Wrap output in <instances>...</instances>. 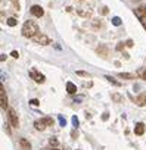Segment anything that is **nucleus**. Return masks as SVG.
Instances as JSON below:
<instances>
[{
  "label": "nucleus",
  "instance_id": "4",
  "mask_svg": "<svg viewBox=\"0 0 146 150\" xmlns=\"http://www.w3.org/2000/svg\"><path fill=\"white\" fill-rule=\"evenodd\" d=\"M33 40H34L37 44H40V46H47V44H50V43H52V40H50L46 34H41V33L36 34V35L33 37Z\"/></svg>",
  "mask_w": 146,
  "mask_h": 150
},
{
  "label": "nucleus",
  "instance_id": "20",
  "mask_svg": "<svg viewBox=\"0 0 146 150\" xmlns=\"http://www.w3.org/2000/svg\"><path fill=\"white\" fill-rule=\"evenodd\" d=\"M112 100L117 102V103H121V102H122V97H121L120 94H112Z\"/></svg>",
  "mask_w": 146,
  "mask_h": 150
},
{
  "label": "nucleus",
  "instance_id": "9",
  "mask_svg": "<svg viewBox=\"0 0 146 150\" xmlns=\"http://www.w3.org/2000/svg\"><path fill=\"white\" fill-rule=\"evenodd\" d=\"M66 93L71 94V96H74L77 93V87L75 84H72V83H66Z\"/></svg>",
  "mask_w": 146,
  "mask_h": 150
},
{
  "label": "nucleus",
  "instance_id": "31",
  "mask_svg": "<svg viewBox=\"0 0 146 150\" xmlns=\"http://www.w3.org/2000/svg\"><path fill=\"white\" fill-rule=\"evenodd\" d=\"M108 118H109V115H108V112H106V113H103V115H102V119H103V121H106V119H108Z\"/></svg>",
  "mask_w": 146,
  "mask_h": 150
},
{
  "label": "nucleus",
  "instance_id": "27",
  "mask_svg": "<svg viewBox=\"0 0 146 150\" xmlns=\"http://www.w3.org/2000/svg\"><path fill=\"white\" fill-rule=\"evenodd\" d=\"M59 122H61V125H62V127H65V125H66V121H65V118H63V116H59Z\"/></svg>",
  "mask_w": 146,
  "mask_h": 150
},
{
  "label": "nucleus",
  "instance_id": "2",
  "mask_svg": "<svg viewBox=\"0 0 146 150\" xmlns=\"http://www.w3.org/2000/svg\"><path fill=\"white\" fill-rule=\"evenodd\" d=\"M8 119H9V124L12 128H19V118H18L15 109L8 108Z\"/></svg>",
  "mask_w": 146,
  "mask_h": 150
},
{
  "label": "nucleus",
  "instance_id": "26",
  "mask_svg": "<svg viewBox=\"0 0 146 150\" xmlns=\"http://www.w3.org/2000/svg\"><path fill=\"white\" fill-rule=\"evenodd\" d=\"M11 56H12V57H14V59H18V57H19V53H18V52H16V50H14V52H12V53H11Z\"/></svg>",
  "mask_w": 146,
  "mask_h": 150
},
{
  "label": "nucleus",
  "instance_id": "7",
  "mask_svg": "<svg viewBox=\"0 0 146 150\" xmlns=\"http://www.w3.org/2000/svg\"><path fill=\"white\" fill-rule=\"evenodd\" d=\"M145 129H146L145 128V124L143 122H137L136 127H134V134L136 135H143L145 134Z\"/></svg>",
  "mask_w": 146,
  "mask_h": 150
},
{
  "label": "nucleus",
  "instance_id": "15",
  "mask_svg": "<svg viewBox=\"0 0 146 150\" xmlns=\"http://www.w3.org/2000/svg\"><path fill=\"white\" fill-rule=\"evenodd\" d=\"M78 15H80V16L87 18V16H90V15H92V12H90V11H84V9H78Z\"/></svg>",
  "mask_w": 146,
  "mask_h": 150
},
{
  "label": "nucleus",
  "instance_id": "34",
  "mask_svg": "<svg viewBox=\"0 0 146 150\" xmlns=\"http://www.w3.org/2000/svg\"><path fill=\"white\" fill-rule=\"evenodd\" d=\"M83 100V97H75V103H78V102H81Z\"/></svg>",
  "mask_w": 146,
  "mask_h": 150
},
{
  "label": "nucleus",
  "instance_id": "17",
  "mask_svg": "<svg viewBox=\"0 0 146 150\" xmlns=\"http://www.w3.org/2000/svg\"><path fill=\"white\" fill-rule=\"evenodd\" d=\"M98 53H100V54H103V57H106V54H108V49H105L103 46H100V47L98 49Z\"/></svg>",
  "mask_w": 146,
  "mask_h": 150
},
{
  "label": "nucleus",
  "instance_id": "12",
  "mask_svg": "<svg viewBox=\"0 0 146 150\" xmlns=\"http://www.w3.org/2000/svg\"><path fill=\"white\" fill-rule=\"evenodd\" d=\"M136 103H137V106H145L146 105V94L143 93V94L137 96L136 97Z\"/></svg>",
  "mask_w": 146,
  "mask_h": 150
},
{
  "label": "nucleus",
  "instance_id": "5",
  "mask_svg": "<svg viewBox=\"0 0 146 150\" xmlns=\"http://www.w3.org/2000/svg\"><path fill=\"white\" fill-rule=\"evenodd\" d=\"M30 77H31L34 81L40 83V84H43V83H44V80H46V77H44L43 74H40L38 71H31V72H30Z\"/></svg>",
  "mask_w": 146,
  "mask_h": 150
},
{
  "label": "nucleus",
  "instance_id": "35",
  "mask_svg": "<svg viewBox=\"0 0 146 150\" xmlns=\"http://www.w3.org/2000/svg\"><path fill=\"white\" fill-rule=\"evenodd\" d=\"M41 150H46V149H41Z\"/></svg>",
  "mask_w": 146,
  "mask_h": 150
},
{
  "label": "nucleus",
  "instance_id": "30",
  "mask_svg": "<svg viewBox=\"0 0 146 150\" xmlns=\"http://www.w3.org/2000/svg\"><path fill=\"white\" fill-rule=\"evenodd\" d=\"M125 46H127V47H131V46H133V40H128V41L125 43Z\"/></svg>",
  "mask_w": 146,
  "mask_h": 150
},
{
  "label": "nucleus",
  "instance_id": "23",
  "mask_svg": "<svg viewBox=\"0 0 146 150\" xmlns=\"http://www.w3.org/2000/svg\"><path fill=\"white\" fill-rule=\"evenodd\" d=\"M72 124H74V128H78V118L77 116H72Z\"/></svg>",
  "mask_w": 146,
  "mask_h": 150
},
{
  "label": "nucleus",
  "instance_id": "1",
  "mask_svg": "<svg viewBox=\"0 0 146 150\" xmlns=\"http://www.w3.org/2000/svg\"><path fill=\"white\" fill-rule=\"evenodd\" d=\"M21 33H22L24 37H27V38H33L36 34H38V25H37L34 21H27V22H24Z\"/></svg>",
  "mask_w": 146,
  "mask_h": 150
},
{
  "label": "nucleus",
  "instance_id": "8",
  "mask_svg": "<svg viewBox=\"0 0 146 150\" xmlns=\"http://www.w3.org/2000/svg\"><path fill=\"white\" fill-rule=\"evenodd\" d=\"M19 146H21V149H22V150H33L31 143H30L27 138H19Z\"/></svg>",
  "mask_w": 146,
  "mask_h": 150
},
{
  "label": "nucleus",
  "instance_id": "18",
  "mask_svg": "<svg viewBox=\"0 0 146 150\" xmlns=\"http://www.w3.org/2000/svg\"><path fill=\"white\" fill-rule=\"evenodd\" d=\"M105 80H108V81H109L111 84H114V86H120V83H118V81H115V80L111 77V75H106V77H105Z\"/></svg>",
  "mask_w": 146,
  "mask_h": 150
},
{
  "label": "nucleus",
  "instance_id": "33",
  "mask_svg": "<svg viewBox=\"0 0 146 150\" xmlns=\"http://www.w3.org/2000/svg\"><path fill=\"white\" fill-rule=\"evenodd\" d=\"M0 60H6V54H0Z\"/></svg>",
  "mask_w": 146,
  "mask_h": 150
},
{
  "label": "nucleus",
  "instance_id": "10",
  "mask_svg": "<svg viewBox=\"0 0 146 150\" xmlns=\"http://www.w3.org/2000/svg\"><path fill=\"white\" fill-rule=\"evenodd\" d=\"M34 128L38 129V131L46 129V124H44V121H43V119H37V121H34Z\"/></svg>",
  "mask_w": 146,
  "mask_h": 150
},
{
  "label": "nucleus",
  "instance_id": "28",
  "mask_svg": "<svg viewBox=\"0 0 146 150\" xmlns=\"http://www.w3.org/2000/svg\"><path fill=\"white\" fill-rule=\"evenodd\" d=\"M0 96H5V88H3L2 83H0Z\"/></svg>",
  "mask_w": 146,
  "mask_h": 150
},
{
  "label": "nucleus",
  "instance_id": "6",
  "mask_svg": "<svg viewBox=\"0 0 146 150\" xmlns=\"http://www.w3.org/2000/svg\"><path fill=\"white\" fill-rule=\"evenodd\" d=\"M31 13H33L34 16H37V18H41V16L44 15V11H43V8H41V6L34 5V6H31Z\"/></svg>",
  "mask_w": 146,
  "mask_h": 150
},
{
  "label": "nucleus",
  "instance_id": "19",
  "mask_svg": "<svg viewBox=\"0 0 146 150\" xmlns=\"http://www.w3.org/2000/svg\"><path fill=\"white\" fill-rule=\"evenodd\" d=\"M16 24H18V21H16L15 18H9V19H8V25H9V27H15Z\"/></svg>",
  "mask_w": 146,
  "mask_h": 150
},
{
  "label": "nucleus",
  "instance_id": "3",
  "mask_svg": "<svg viewBox=\"0 0 146 150\" xmlns=\"http://www.w3.org/2000/svg\"><path fill=\"white\" fill-rule=\"evenodd\" d=\"M134 13H136V16L139 18V21L142 22L143 28L146 30V6H140V8L134 9Z\"/></svg>",
  "mask_w": 146,
  "mask_h": 150
},
{
  "label": "nucleus",
  "instance_id": "24",
  "mask_svg": "<svg viewBox=\"0 0 146 150\" xmlns=\"http://www.w3.org/2000/svg\"><path fill=\"white\" fill-rule=\"evenodd\" d=\"M43 121H44L46 127H47V125H52V124H53V119H52V118H43Z\"/></svg>",
  "mask_w": 146,
  "mask_h": 150
},
{
  "label": "nucleus",
  "instance_id": "29",
  "mask_svg": "<svg viewBox=\"0 0 146 150\" xmlns=\"http://www.w3.org/2000/svg\"><path fill=\"white\" fill-rule=\"evenodd\" d=\"M108 12H109V11H108V8H102V11H100V13H102V15H106Z\"/></svg>",
  "mask_w": 146,
  "mask_h": 150
},
{
  "label": "nucleus",
  "instance_id": "25",
  "mask_svg": "<svg viewBox=\"0 0 146 150\" xmlns=\"http://www.w3.org/2000/svg\"><path fill=\"white\" fill-rule=\"evenodd\" d=\"M30 105H31V106H36V108H37V106H38L40 103H38V100H37V99H31V100H30Z\"/></svg>",
  "mask_w": 146,
  "mask_h": 150
},
{
  "label": "nucleus",
  "instance_id": "32",
  "mask_svg": "<svg viewBox=\"0 0 146 150\" xmlns=\"http://www.w3.org/2000/svg\"><path fill=\"white\" fill-rule=\"evenodd\" d=\"M122 44H124V43H120V44L117 46V50H122Z\"/></svg>",
  "mask_w": 146,
  "mask_h": 150
},
{
  "label": "nucleus",
  "instance_id": "21",
  "mask_svg": "<svg viewBox=\"0 0 146 150\" xmlns=\"http://www.w3.org/2000/svg\"><path fill=\"white\" fill-rule=\"evenodd\" d=\"M75 74H77V75H80V77H87V78L90 77V74H89V72H86V71H77Z\"/></svg>",
  "mask_w": 146,
  "mask_h": 150
},
{
  "label": "nucleus",
  "instance_id": "16",
  "mask_svg": "<svg viewBox=\"0 0 146 150\" xmlns=\"http://www.w3.org/2000/svg\"><path fill=\"white\" fill-rule=\"evenodd\" d=\"M49 144H50L52 147H58V144H59V141H58V138H56V137H52V138L49 140Z\"/></svg>",
  "mask_w": 146,
  "mask_h": 150
},
{
  "label": "nucleus",
  "instance_id": "22",
  "mask_svg": "<svg viewBox=\"0 0 146 150\" xmlns=\"http://www.w3.org/2000/svg\"><path fill=\"white\" fill-rule=\"evenodd\" d=\"M112 24H114L115 27H118V25H121V18H118V16H115V18H112Z\"/></svg>",
  "mask_w": 146,
  "mask_h": 150
},
{
  "label": "nucleus",
  "instance_id": "14",
  "mask_svg": "<svg viewBox=\"0 0 146 150\" xmlns=\"http://www.w3.org/2000/svg\"><path fill=\"white\" fill-rule=\"evenodd\" d=\"M137 77H140L142 80H145V81H146V68H142V69H139V71H137Z\"/></svg>",
  "mask_w": 146,
  "mask_h": 150
},
{
  "label": "nucleus",
  "instance_id": "11",
  "mask_svg": "<svg viewBox=\"0 0 146 150\" xmlns=\"http://www.w3.org/2000/svg\"><path fill=\"white\" fill-rule=\"evenodd\" d=\"M118 77L122 78V80H134L136 75H134V74H128V72H120Z\"/></svg>",
  "mask_w": 146,
  "mask_h": 150
},
{
  "label": "nucleus",
  "instance_id": "13",
  "mask_svg": "<svg viewBox=\"0 0 146 150\" xmlns=\"http://www.w3.org/2000/svg\"><path fill=\"white\" fill-rule=\"evenodd\" d=\"M0 108H2V109H8L9 108L8 106V100H6L5 96H0Z\"/></svg>",
  "mask_w": 146,
  "mask_h": 150
}]
</instances>
